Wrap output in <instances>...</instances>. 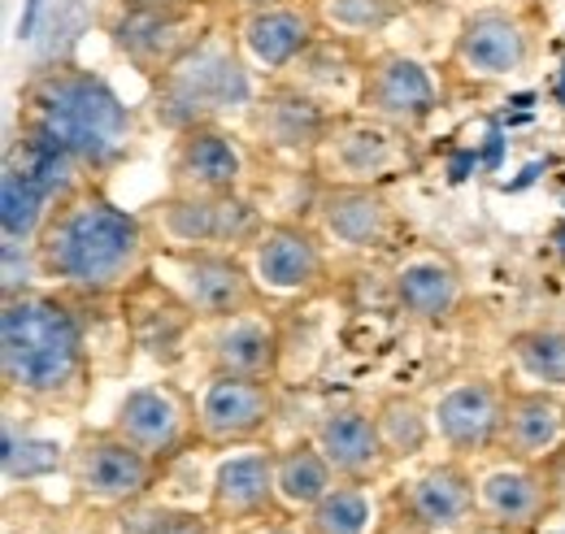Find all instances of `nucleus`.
<instances>
[{"label": "nucleus", "mask_w": 565, "mask_h": 534, "mask_svg": "<svg viewBox=\"0 0 565 534\" xmlns=\"http://www.w3.org/2000/svg\"><path fill=\"white\" fill-rule=\"evenodd\" d=\"M35 248L44 282L78 305L118 300L157 266V244L143 213L109 201L100 183H87L57 204Z\"/></svg>", "instance_id": "1"}, {"label": "nucleus", "mask_w": 565, "mask_h": 534, "mask_svg": "<svg viewBox=\"0 0 565 534\" xmlns=\"http://www.w3.org/2000/svg\"><path fill=\"white\" fill-rule=\"evenodd\" d=\"M96 348L83 305L57 291L35 287L0 300V383L9 400L31 408H78L92 392Z\"/></svg>", "instance_id": "2"}, {"label": "nucleus", "mask_w": 565, "mask_h": 534, "mask_svg": "<svg viewBox=\"0 0 565 534\" xmlns=\"http://www.w3.org/2000/svg\"><path fill=\"white\" fill-rule=\"evenodd\" d=\"M18 127L53 139L62 152L100 183L136 152V114L131 105L78 62H44L18 87Z\"/></svg>", "instance_id": "3"}, {"label": "nucleus", "mask_w": 565, "mask_h": 534, "mask_svg": "<svg viewBox=\"0 0 565 534\" xmlns=\"http://www.w3.org/2000/svg\"><path fill=\"white\" fill-rule=\"evenodd\" d=\"M257 92L262 78L239 53L231 22H217L183 62L148 83V109L161 131L179 135L205 122H244Z\"/></svg>", "instance_id": "4"}, {"label": "nucleus", "mask_w": 565, "mask_h": 534, "mask_svg": "<svg viewBox=\"0 0 565 534\" xmlns=\"http://www.w3.org/2000/svg\"><path fill=\"white\" fill-rule=\"evenodd\" d=\"M217 22L226 18L213 0H109L100 9L109 49L148 83L183 62Z\"/></svg>", "instance_id": "5"}, {"label": "nucleus", "mask_w": 565, "mask_h": 534, "mask_svg": "<svg viewBox=\"0 0 565 534\" xmlns=\"http://www.w3.org/2000/svg\"><path fill=\"white\" fill-rule=\"evenodd\" d=\"M143 222L161 257L201 248L248 253L270 217L253 192H166L161 201L143 204Z\"/></svg>", "instance_id": "6"}, {"label": "nucleus", "mask_w": 565, "mask_h": 534, "mask_svg": "<svg viewBox=\"0 0 565 534\" xmlns=\"http://www.w3.org/2000/svg\"><path fill=\"white\" fill-rule=\"evenodd\" d=\"M423 165L414 131L379 122L361 109L335 114L309 174L313 183H353V188H387Z\"/></svg>", "instance_id": "7"}, {"label": "nucleus", "mask_w": 565, "mask_h": 534, "mask_svg": "<svg viewBox=\"0 0 565 534\" xmlns=\"http://www.w3.org/2000/svg\"><path fill=\"white\" fill-rule=\"evenodd\" d=\"M166 466H157L148 452L127 444L114 426L83 430L66 448V482L78 504L96 509H136L152 500Z\"/></svg>", "instance_id": "8"}, {"label": "nucleus", "mask_w": 565, "mask_h": 534, "mask_svg": "<svg viewBox=\"0 0 565 534\" xmlns=\"http://www.w3.org/2000/svg\"><path fill=\"white\" fill-rule=\"evenodd\" d=\"M535 62V26L518 9H475L448 44V78L461 87H500Z\"/></svg>", "instance_id": "9"}, {"label": "nucleus", "mask_w": 565, "mask_h": 534, "mask_svg": "<svg viewBox=\"0 0 565 534\" xmlns=\"http://www.w3.org/2000/svg\"><path fill=\"white\" fill-rule=\"evenodd\" d=\"M331 122H335L331 105H322L291 78H270V83H262L257 100L244 114V135L257 152L275 157L282 165L309 170Z\"/></svg>", "instance_id": "10"}, {"label": "nucleus", "mask_w": 565, "mask_h": 534, "mask_svg": "<svg viewBox=\"0 0 565 534\" xmlns=\"http://www.w3.org/2000/svg\"><path fill=\"white\" fill-rule=\"evenodd\" d=\"M248 266L257 274L266 300H313L331 291V253L327 235L296 217H270L248 244Z\"/></svg>", "instance_id": "11"}, {"label": "nucleus", "mask_w": 565, "mask_h": 534, "mask_svg": "<svg viewBox=\"0 0 565 534\" xmlns=\"http://www.w3.org/2000/svg\"><path fill=\"white\" fill-rule=\"evenodd\" d=\"M109 426L127 439V444H136L140 452H148L157 466H174L179 457H188L192 448H205L201 444V417H196V400L179 387V383H140V387H131L118 408H114V417H109Z\"/></svg>", "instance_id": "12"}, {"label": "nucleus", "mask_w": 565, "mask_h": 534, "mask_svg": "<svg viewBox=\"0 0 565 534\" xmlns=\"http://www.w3.org/2000/svg\"><path fill=\"white\" fill-rule=\"evenodd\" d=\"M161 278L192 305V313L201 322L213 318H231L257 305H270L257 274L248 266L244 253L231 248H201V253H161L157 257Z\"/></svg>", "instance_id": "13"}, {"label": "nucleus", "mask_w": 565, "mask_h": 534, "mask_svg": "<svg viewBox=\"0 0 565 534\" xmlns=\"http://www.w3.org/2000/svg\"><path fill=\"white\" fill-rule=\"evenodd\" d=\"M201 444L231 452L244 444H266L279 417V378H248V374H205L196 396Z\"/></svg>", "instance_id": "14"}, {"label": "nucleus", "mask_w": 565, "mask_h": 534, "mask_svg": "<svg viewBox=\"0 0 565 534\" xmlns=\"http://www.w3.org/2000/svg\"><path fill=\"white\" fill-rule=\"evenodd\" d=\"M313 226L327 244L349 253H401L405 222L387 188H353V183H313Z\"/></svg>", "instance_id": "15"}, {"label": "nucleus", "mask_w": 565, "mask_h": 534, "mask_svg": "<svg viewBox=\"0 0 565 534\" xmlns=\"http://www.w3.org/2000/svg\"><path fill=\"white\" fill-rule=\"evenodd\" d=\"M439 105H444V87H439L435 70L418 62L414 53L379 49L365 57L361 100H356L361 114L418 135L439 114Z\"/></svg>", "instance_id": "16"}, {"label": "nucleus", "mask_w": 565, "mask_h": 534, "mask_svg": "<svg viewBox=\"0 0 565 534\" xmlns=\"http://www.w3.org/2000/svg\"><path fill=\"white\" fill-rule=\"evenodd\" d=\"M387 291H392V305L409 322L430 327V331L461 322V313L470 305L466 269L444 248H401L392 278H387Z\"/></svg>", "instance_id": "17"}, {"label": "nucleus", "mask_w": 565, "mask_h": 534, "mask_svg": "<svg viewBox=\"0 0 565 534\" xmlns=\"http://www.w3.org/2000/svg\"><path fill=\"white\" fill-rule=\"evenodd\" d=\"M226 22L239 40V53L248 57V66L257 70L262 83L282 78L322 35V18L313 0H275L266 9H248Z\"/></svg>", "instance_id": "18"}, {"label": "nucleus", "mask_w": 565, "mask_h": 534, "mask_svg": "<svg viewBox=\"0 0 565 534\" xmlns=\"http://www.w3.org/2000/svg\"><path fill=\"white\" fill-rule=\"evenodd\" d=\"M201 361L205 374H248V378H279L282 365V322L275 305H257L231 318L201 322Z\"/></svg>", "instance_id": "19"}, {"label": "nucleus", "mask_w": 565, "mask_h": 534, "mask_svg": "<svg viewBox=\"0 0 565 534\" xmlns=\"http://www.w3.org/2000/svg\"><path fill=\"white\" fill-rule=\"evenodd\" d=\"M210 513L217 526L239 522H275L282 517L279 473H275V448L270 444H244L231 448L210 478Z\"/></svg>", "instance_id": "20"}, {"label": "nucleus", "mask_w": 565, "mask_h": 534, "mask_svg": "<svg viewBox=\"0 0 565 534\" xmlns=\"http://www.w3.org/2000/svg\"><path fill=\"white\" fill-rule=\"evenodd\" d=\"M122 300V327H127V339L143 348L157 365H174L188 356V348H196L201 339V318L192 313V305L166 282L157 278V269H148L140 282L118 296Z\"/></svg>", "instance_id": "21"}, {"label": "nucleus", "mask_w": 565, "mask_h": 534, "mask_svg": "<svg viewBox=\"0 0 565 534\" xmlns=\"http://www.w3.org/2000/svg\"><path fill=\"white\" fill-rule=\"evenodd\" d=\"M170 192H248V143L226 122L188 127L170 139Z\"/></svg>", "instance_id": "22"}, {"label": "nucleus", "mask_w": 565, "mask_h": 534, "mask_svg": "<svg viewBox=\"0 0 565 534\" xmlns=\"http://www.w3.org/2000/svg\"><path fill=\"white\" fill-rule=\"evenodd\" d=\"M504 404L509 387L495 383L492 374H466L457 378L439 400H435V439L452 452V457H483L500 448V430H504Z\"/></svg>", "instance_id": "23"}, {"label": "nucleus", "mask_w": 565, "mask_h": 534, "mask_svg": "<svg viewBox=\"0 0 565 534\" xmlns=\"http://www.w3.org/2000/svg\"><path fill=\"white\" fill-rule=\"evenodd\" d=\"M401 517L418 534H457L479 522V478L466 469L461 457L435 461L423 473H414L401 495Z\"/></svg>", "instance_id": "24"}, {"label": "nucleus", "mask_w": 565, "mask_h": 534, "mask_svg": "<svg viewBox=\"0 0 565 534\" xmlns=\"http://www.w3.org/2000/svg\"><path fill=\"white\" fill-rule=\"evenodd\" d=\"M309 439L331 461L340 482H365L370 487V482H379L387 469L396 466L387 444H383L374 404H335V408H327L313 421Z\"/></svg>", "instance_id": "25"}, {"label": "nucleus", "mask_w": 565, "mask_h": 534, "mask_svg": "<svg viewBox=\"0 0 565 534\" xmlns=\"http://www.w3.org/2000/svg\"><path fill=\"white\" fill-rule=\"evenodd\" d=\"M553 509V487L535 461H504L479 473V517L500 526L535 531Z\"/></svg>", "instance_id": "26"}, {"label": "nucleus", "mask_w": 565, "mask_h": 534, "mask_svg": "<svg viewBox=\"0 0 565 534\" xmlns=\"http://www.w3.org/2000/svg\"><path fill=\"white\" fill-rule=\"evenodd\" d=\"M565 439V404L553 387H513L504 404V430L500 452L513 461H544L562 448Z\"/></svg>", "instance_id": "27"}, {"label": "nucleus", "mask_w": 565, "mask_h": 534, "mask_svg": "<svg viewBox=\"0 0 565 534\" xmlns=\"http://www.w3.org/2000/svg\"><path fill=\"white\" fill-rule=\"evenodd\" d=\"M275 473H279V500L287 513H309L340 482L313 439H296L287 448H275Z\"/></svg>", "instance_id": "28"}, {"label": "nucleus", "mask_w": 565, "mask_h": 534, "mask_svg": "<svg viewBox=\"0 0 565 534\" xmlns=\"http://www.w3.org/2000/svg\"><path fill=\"white\" fill-rule=\"evenodd\" d=\"M57 196L13 161L0 165V239H40Z\"/></svg>", "instance_id": "29"}, {"label": "nucleus", "mask_w": 565, "mask_h": 534, "mask_svg": "<svg viewBox=\"0 0 565 534\" xmlns=\"http://www.w3.org/2000/svg\"><path fill=\"white\" fill-rule=\"evenodd\" d=\"M374 417H379V430H383V444L392 452V461H414L423 457L435 439V413L426 408L418 396H405V392H392L374 404Z\"/></svg>", "instance_id": "30"}, {"label": "nucleus", "mask_w": 565, "mask_h": 534, "mask_svg": "<svg viewBox=\"0 0 565 534\" xmlns=\"http://www.w3.org/2000/svg\"><path fill=\"white\" fill-rule=\"evenodd\" d=\"M313 4L327 35L349 40L365 53H370V40H379L405 13V0H313Z\"/></svg>", "instance_id": "31"}, {"label": "nucleus", "mask_w": 565, "mask_h": 534, "mask_svg": "<svg viewBox=\"0 0 565 534\" xmlns=\"http://www.w3.org/2000/svg\"><path fill=\"white\" fill-rule=\"evenodd\" d=\"M309 534H370L374 531V500L365 482H335L309 513H305Z\"/></svg>", "instance_id": "32"}, {"label": "nucleus", "mask_w": 565, "mask_h": 534, "mask_svg": "<svg viewBox=\"0 0 565 534\" xmlns=\"http://www.w3.org/2000/svg\"><path fill=\"white\" fill-rule=\"evenodd\" d=\"M509 361L535 387H565V331L531 327L509 339Z\"/></svg>", "instance_id": "33"}, {"label": "nucleus", "mask_w": 565, "mask_h": 534, "mask_svg": "<svg viewBox=\"0 0 565 534\" xmlns=\"http://www.w3.org/2000/svg\"><path fill=\"white\" fill-rule=\"evenodd\" d=\"M136 522L127 534H217V522L210 513L179 509V504H136Z\"/></svg>", "instance_id": "34"}, {"label": "nucleus", "mask_w": 565, "mask_h": 534, "mask_svg": "<svg viewBox=\"0 0 565 534\" xmlns=\"http://www.w3.org/2000/svg\"><path fill=\"white\" fill-rule=\"evenodd\" d=\"M44 282L40 248L35 239H0V300L35 291Z\"/></svg>", "instance_id": "35"}, {"label": "nucleus", "mask_w": 565, "mask_h": 534, "mask_svg": "<svg viewBox=\"0 0 565 534\" xmlns=\"http://www.w3.org/2000/svg\"><path fill=\"white\" fill-rule=\"evenodd\" d=\"M217 9H222V18H239V13H248V9H266V4H275V0H213Z\"/></svg>", "instance_id": "36"}, {"label": "nucleus", "mask_w": 565, "mask_h": 534, "mask_svg": "<svg viewBox=\"0 0 565 534\" xmlns=\"http://www.w3.org/2000/svg\"><path fill=\"white\" fill-rule=\"evenodd\" d=\"M470 534H535V531H522V526H500V522H483V517H479V522L470 526Z\"/></svg>", "instance_id": "37"}, {"label": "nucleus", "mask_w": 565, "mask_h": 534, "mask_svg": "<svg viewBox=\"0 0 565 534\" xmlns=\"http://www.w3.org/2000/svg\"><path fill=\"white\" fill-rule=\"evenodd\" d=\"M257 534H309V531H305V522H300V526H291L287 517H275V522H262V531Z\"/></svg>", "instance_id": "38"}]
</instances>
